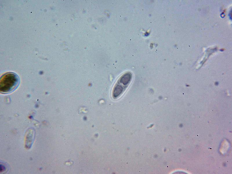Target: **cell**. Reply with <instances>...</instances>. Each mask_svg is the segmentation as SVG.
<instances>
[{"instance_id": "2", "label": "cell", "mask_w": 232, "mask_h": 174, "mask_svg": "<svg viewBox=\"0 0 232 174\" xmlns=\"http://www.w3.org/2000/svg\"><path fill=\"white\" fill-rule=\"evenodd\" d=\"M35 131L34 129L30 128L26 131L25 136V145L27 148H30L35 138Z\"/></svg>"}, {"instance_id": "4", "label": "cell", "mask_w": 232, "mask_h": 174, "mask_svg": "<svg viewBox=\"0 0 232 174\" xmlns=\"http://www.w3.org/2000/svg\"><path fill=\"white\" fill-rule=\"evenodd\" d=\"M126 87L118 83L114 88L112 95L114 98H116L120 96L124 91Z\"/></svg>"}, {"instance_id": "3", "label": "cell", "mask_w": 232, "mask_h": 174, "mask_svg": "<svg viewBox=\"0 0 232 174\" xmlns=\"http://www.w3.org/2000/svg\"><path fill=\"white\" fill-rule=\"evenodd\" d=\"M132 79V74L129 72L124 74L119 78L117 83L123 85L125 87L128 85Z\"/></svg>"}, {"instance_id": "1", "label": "cell", "mask_w": 232, "mask_h": 174, "mask_svg": "<svg viewBox=\"0 0 232 174\" xmlns=\"http://www.w3.org/2000/svg\"><path fill=\"white\" fill-rule=\"evenodd\" d=\"M19 82V78L16 73L9 72L4 74L0 78V92L7 94L13 91L18 86Z\"/></svg>"}]
</instances>
